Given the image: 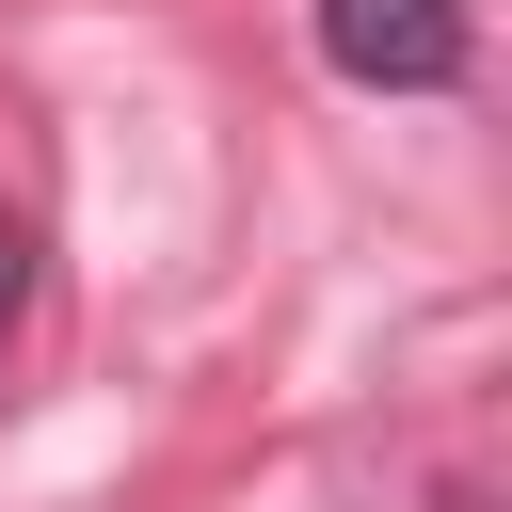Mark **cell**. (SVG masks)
Masks as SVG:
<instances>
[{
  "label": "cell",
  "mask_w": 512,
  "mask_h": 512,
  "mask_svg": "<svg viewBox=\"0 0 512 512\" xmlns=\"http://www.w3.org/2000/svg\"><path fill=\"white\" fill-rule=\"evenodd\" d=\"M304 32L352 96H464L480 80V0H304Z\"/></svg>",
  "instance_id": "obj_1"
},
{
  "label": "cell",
  "mask_w": 512,
  "mask_h": 512,
  "mask_svg": "<svg viewBox=\"0 0 512 512\" xmlns=\"http://www.w3.org/2000/svg\"><path fill=\"white\" fill-rule=\"evenodd\" d=\"M32 272H48V240H32V208H0V352H16V320H32Z\"/></svg>",
  "instance_id": "obj_2"
}]
</instances>
